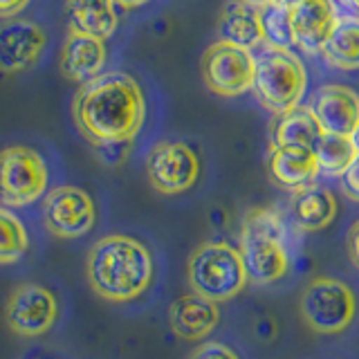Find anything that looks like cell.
<instances>
[{"label":"cell","instance_id":"obj_1","mask_svg":"<svg viewBox=\"0 0 359 359\" xmlns=\"http://www.w3.org/2000/svg\"><path fill=\"white\" fill-rule=\"evenodd\" d=\"M72 117L76 130L93 146L128 144L146 119V101L140 83L126 72H104L74 97Z\"/></svg>","mask_w":359,"mask_h":359},{"label":"cell","instance_id":"obj_2","mask_svg":"<svg viewBox=\"0 0 359 359\" xmlns=\"http://www.w3.org/2000/svg\"><path fill=\"white\" fill-rule=\"evenodd\" d=\"M155 265L149 247L137 238L112 233L99 238L86 261V276L97 297L110 303L140 299L153 283Z\"/></svg>","mask_w":359,"mask_h":359},{"label":"cell","instance_id":"obj_3","mask_svg":"<svg viewBox=\"0 0 359 359\" xmlns=\"http://www.w3.org/2000/svg\"><path fill=\"white\" fill-rule=\"evenodd\" d=\"M238 252L250 280L258 285L280 280L290 269L283 218L274 209H250L243 218Z\"/></svg>","mask_w":359,"mask_h":359},{"label":"cell","instance_id":"obj_4","mask_svg":"<svg viewBox=\"0 0 359 359\" xmlns=\"http://www.w3.org/2000/svg\"><path fill=\"white\" fill-rule=\"evenodd\" d=\"M187 278L194 294L213 303L233 299L250 280L241 252L224 241L198 245L194 254L189 256Z\"/></svg>","mask_w":359,"mask_h":359},{"label":"cell","instance_id":"obj_5","mask_svg":"<svg viewBox=\"0 0 359 359\" xmlns=\"http://www.w3.org/2000/svg\"><path fill=\"white\" fill-rule=\"evenodd\" d=\"M254 95L274 115L301 106V99L308 90L306 65L292 50L265 48L256 56Z\"/></svg>","mask_w":359,"mask_h":359},{"label":"cell","instance_id":"obj_6","mask_svg":"<svg viewBox=\"0 0 359 359\" xmlns=\"http://www.w3.org/2000/svg\"><path fill=\"white\" fill-rule=\"evenodd\" d=\"M299 314L314 332L339 334L355 321L357 297L344 280L317 276L301 292Z\"/></svg>","mask_w":359,"mask_h":359},{"label":"cell","instance_id":"obj_7","mask_svg":"<svg viewBox=\"0 0 359 359\" xmlns=\"http://www.w3.org/2000/svg\"><path fill=\"white\" fill-rule=\"evenodd\" d=\"M50 182L48 164L29 146L0 151V202L3 207H27L36 202Z\"/></svg>","mask_w":359,"mask_h":359},{"label":"cell","instance_id":"obj_8","mask_svg":"<svg viewBox=\"0 0 359 359\" xmlns=\"http://www.w3.org/2000/svg\"><path fill=\"white\" fill-rule=\"evenodd\" d=\"M256 54L238 45L218 41L202 56V79L213 95L241 97L254 88Z\"/></svg>","mask_w":359,"mask_h":359},{"label":"cell","instance_id":"obj_9","mask_svg":"<svg viewBox=\"0 0 359 359\" xmlns=\"http://www.w3.org/2000/svg\"><path fill=\"white\" fill-rule=\"evenodd\" d=\"M43 222L56 238H81L93 231L97 222L95 202L88 191L79 187H54L43 198Z\"/></svg>","mask_w":359,"mask_h":359},{"label":"cell","instance_id":"obj_10","mask_svg":"<svg viewBox=\"0 0 359 359\" xmlns=\"http://www.w3.org/2000/svg\"><path fill=\"white\" fill-rule=\"evenodd\" d=\"M149 184L162 196H180L200 177V160L184 142H157L146 157Z\"/></svg>","mask_w":359,"mask_h":359},{"label":"cell","instance_id":"obj_11","mask_svg":"<svg viewBox=\"0 0 359 359\" xmlns=\"http://www.w3.org/2000/svg\"><path fill=\"white\" fill-rule=\"evenodd\" d=\"M59 319V301L48 287L36 283L18 285L7 299L5 321L20 337H41Z\"/></svg>","mask_w":359,"mask_h":359},{"label":"cell","instance_id":"obj_12","mask_svg":"<svg viewBox=\"0 0 359 359\" xmlns=\"http://www.w3.org/2000/svg\"><path fill=\"white\" fill-rule=\"evenodd\" d=\"M48 45L45 32L32 20H7L0 25V70L22 72L36 63Z\"/></svg>","mask_w":359,"mask_h":359},{"label":"cell","instance_id":"obj_13","mask_svg":"<svg viewBox=\"0 0 359 359\" xmlns=\"http://www.w3.org/2000/svg\"><path fill=\"white\" fill-rule=\"evenodd\" d=\"M310 108L323 133L353 137L359 126V95L348 86H321L314 93Z\"/></svg>","mask_w":359,"mask_h":359},{"label":"cell","instance_id":"obj_14","mask_svg":"<svg viewBox=\"0 0 359 359\" xmlns=\"http://www.w3.org/2000/svg\"><path fill=\"white\" fill-rule=\"evenodd\" d=\"M339 9L334 0H301L292 7L297 48L306 54H321L325 41L337 27Z\"/></svg>","mask_w":359,"mask_h":359},{"label":"cell","instance_id":"obj_15","mask_svg":"<svg viewBox=\"0 0 359 359\" xmlns=\"http://www.w3.org/2000/svg\"><path fill=\"white\" fill-rule=\"evenodd\" d=\"M220 321L218 303L202 299L198 294H184L171 303L168 308V323L171 330L187 341H202L209 337Z\"/></svg>","mask_w":359,"mask_h":359},{"label":"cell","instance_id":"obj_16","mask_svg":"<svg viewBox=\"0 0 359 359\" xmlns=\"http://www.w3.org/2000/svg\"><path fill=\"white\" fill-rule=\"evenodd\" d=\"M267 171L278 187L294 194L299 189L314 184L319 175V164L314 151L299 149V146H272L267 157Z\"/></svg>","mask_w":359,"mask_h":359},{"label":"cell","instance_id":"obj_17","mask_svg":"<svg viewBox=\"0 0 359 359\" xmlns=\"http://www.w3.org/2000/svg\"><path fill=\"white\" fill-rule=\"evenodd\" d=\"M106 63V43L95 36H86V34L70 32L65 39L59 67L65 79L79 83H88L90 79L101 74V67Z\"/></svg>","mask_w":359,"mask_h":359},{"label":"cell","instance_id":"obj_18","mask_svg":"<svg viewBox=\"0 0 359 359\" xmlns=\"http://www.w3.org/2000/svg\"><path fill=\"white\" fill-rule=\"evenodd\" d=\"M218 29L222 36L220 41L238 45V48H245L250 52L265 45L258 5L247 3V0H231V3L222 9Z\"/></svg>","mask_w":359,"mask_h":359},{"label":"cell","instance_id":"obj_19","mask_svg":"<svg viewBox=\"0 0 359 359\" xmlns=\"http://www.w3.org/2000/svg\"><path fill=\"white\" fill-rule=\"evenodd\" d=\"M292 216L301 231H319L334 220L337 200L325 187L310 184L292 194Z\"/></svg>","mask_w":359,"mask_h":359},{"label":"cell","instance_id":"obj_20","mask_svg":"<svg viewBox=\"0 0 359 359\" xmlns=\"http://www.w3.org/2000/svg\"><path fill=\"white\" fill-rule=\"evenodd\" d=\"M70 29L106 41L117 29L115 0H67Z\"/></svg>","mask_w":359,"mask_h":359},{"label":"cell","instance_id":"obj_21","mask_svg":"<svg viewBox=\"0 0 359 359\" xmlns=\"http://www.w3.org/2000/svg\"><path fill=\"white\" fill-rule=\"evenodd\" d=\"M321 126L310 106H297L283 115H278L272 128L274 146H299V149L314 151L321 140Z\"/></svg>","mask_w":359,"mask_h":359},{"label":"cell","instance_id":"obj_22","mask_svg":"<svg viewBox=\"0 0 359 359\" xmlns=\"http://www.w3.org/2000/svg\"><path fill=\"white\" fill-rule=\"evenodd\" d=\"M321 56L337 70H359V16H339Z\"/></svg>","mask_w":359,"mask_h":359},{"label":"cell","instance_id":"obj_23","mask_svg":"<svg viewBox=\"0 0 359 359\" xmlns=\"http://www.w3.org/2000/svg\"><path fill=\"white\" fill-rule=\"evenodd\" d=\"M314 157H317L319 173L341 177L346 173V168L359 157V153H357V146H355L353 137L323 133L317 149H314Z\"/></svg>","mask_w":359,"mask_h":359},{"label":"cell","instance_id":"obj_24","mask_svg":"<svg viewBox=\"0 0 359 359\" xmlns=\"http://www.w3.org/2000/svg\"><path fill=\"white\" fill-rule=\"evenodd\" d=\"M258 14H261L265 48L274 50H294V25H292V9L276 3V0H267V3L258 5Z\"/></svg>","mask_w":359,"mask_h":359},{"label":"cell","instance_id":"obj_25","mask_svg":"<svg viewBox=\"0 0 359 359\" xmlns=\"http://www.w3.org/2000/svg\"><path fill=\"white\" fill-rule=\"evenodd\" d=\"M29 247L27 229L14 211L0 205V265L18 263Z\"/></svg>","mask_w":359,"mask_h":359},{"label":"cell","instance_id":"obj_26","mask_svg":"<svg viewBox=\"0 0 359 359\" xmlns=\"http://www.w3.org/2000/svg\"><path fill=\"white\" fill-rule=\"evenodd\" d=\"M189 359H241V357L233 348L224 346L220 341H207V344L198 346Z\"/></svg>","mask_w":359,"mask_h":359},{"label":"cell","instance_id":"obj_27","mask_svg":"<svg viewBox=\"0 0 359 359\" xmlns=\"http://www.w3.org/2000/svg\"><path fill=\"white\" fill-rule=\"evenodd\" d=\"M344 194L351 198L353 202H359V157L346 168V173L339 177Z\"/></svg>","mask_w":359,"mask_h":359},{"label":"cell","instance_id":"obj_28","mask_svg":"<svg viewBox=\"0 0 359 359\" xmlns=\"http://www.w3.org/2000/svg\"><path fill=\"white\" fill-rule=\"evenodd\" d=\"M348 258L359 269V220L348 229Z\"/></svg>","mask_w":359,"mask_h":359},{"label":"cell","instance_id":"obj_29","mask_svg":"<svg viewBox=\"0 0 359 359\" xmlns=\"http://www.w3.org/2000/svg\"><path fill=\"white\" fill-rule=\"evenodd\" d=\"M29 5V0H0V18H14Z\"/></svg>","mask_w":359,"mask_h":359},{"label":"cell","instance_id":"obj_30","mask_svg":"<svg viewBox=\"0 0 359 359\" xmlns=\"http://www.w3.org/2000/svg\"><path fill=\"white\" fill-rule=\"evenodd\" d=\"M149 0H115V5H121V7H126V9H133V7H142L146 5Z\"/></svg>","mask_w":359,"mask_h":359},{"label":"cell","instance_id":"obj_31","mask_svg":"<svg viewBox=\"0 0 359 359\" xmlns=\"http://www.w3.org/2000/svg\"><path fill=\"white\" fill-rule=\"evenodd\" d=\"M276 3H280V5H285V7H297L299 3H301V0H276Z\"/></svg>","mask_w":359,"mask_h":359},{"label":"cell","instance_id":"obj_32","mask_svg":"<svg viewBox=\"0 0 359 359\" xmlns=\"http://www.w3.org/2000/svg\"><path fill=\"white\" fill-rule=\"evenodd\" d=\"M353 142H355V146H357V153H359V126H357V130H355V135H353Z\"/></svg>","mask_w":359,"mask_h":359},{"label":"cell","instance_id":"obj_33","mask_svg":"<svg viewBox=\"0 0 359 359\" xmlns=\"http://www.w3.org/2000/svg\"><path fill=\"white\" fill-rule=\"evenodd\" d=\"M346 3H348V5H353V7L359 11V0H346Z\"/></svg>","mask_w":359,"mask_h":359},{"label":"cell","instance_id":"obj_34","mask_svg":"<svg viewBox=\"0 0 359 359\" xmlns=\"http://www.w3.org/2000/svg\"><path fill=\"white\" fill-rule=\"evenodd\" d=\"M247 3H252V5H263V3H267V0H247Z\"/></svg>","mask_w":359,"mask_h":359}]
</instances>
